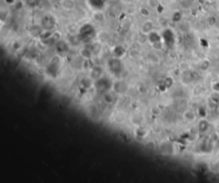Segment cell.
Masks as SVG:
<instances>
[{
	"label": "cell",
	"mask_w": 219,
	"mask_h": 183,
	"mask_svg": "<svg viewBox=\"0 0 219 183\" xmlns=\"http://www.w3.org/2000/svg\"><path fill=\"white\" fill-rule=\"evenodd\" d=\"M217 155H218V157H219V151H218V152H217Z\"/></svg>",
	"instance_id": "ac0fdd59"
},
{
	"label": "cell",
	"mask_w": 219,
	"mask_h": 183,
	"mask_svg": "<svg viewBox=\"0 0 219 183\" xmlns=\"http://www.w3.org/2000/svg\"><path fill=\"white\" fill-rule=\"evenodd\" d=\"M218 115H219V108H218Z\"/></svg>",
	"instance_id": "d6986e66"
},
{
	"label": "cell",
	"mask_w": 219,
	"mask_h": 183,
	"mask_svg": "<svg viewBox=\"0 0 219 183\" xmlns=\"http://www.w3.org/2000/svg\"><path fill=\"white\" fill-rule=\"evenodd\" d=\"M80 54L81 56L85 58L86 60H88V59H91L92 58V56L93 55V51L91 49H88V48H83V49H81V50H80Z\"/></svg>",
	"instance_id": "52a82bcc"
},
{
	"label": "cell",
	"mask_w": 219,
	"mask_h": 183,
	"mask_svg": "<svg viewBox=\"0 0 219 183\" xmlns=\"http://www.w3.org/2000/svg\"><path fill=\"white\" fill-rule=\"evenodd\" d=\"M198 129L199 133H207L208 130L210 129V122L205 118H202L198 124Z\"/></svg>",
	"instance_id": "5b68a950"
},
{
	"label": "cell",
	"mask_w": 219,
	"mask_h": 183,
	"mask_svg": "<svg viewBox=\"0 0 219 183\" xmlns=\"http://www.w3.org/2000/svg\"><path fill=\"white\" fill-rule=\"evenodd\" d=\"M94 87L99 93H105L111 89L113 85L110 78L106 77V76H102L99 79H98L97 81H95Z\"/></svg>",
	"instance_id": "7a4b0ae2"
},
{
	"label": "cell",
	"mask_w": 219,
	"mask_h": 183,
	"mask_svg": "<svg viewBox=\"0 0 219 183\" xmlns=\"http://www.w3.org/2000/svg\"><path fill=\"white\" fill-rule=\"evenodd\" d=\"M181 17H182V15L181 14L180 12H175L173 17H172V20H173V22H178L181 20Z\"/></svg>",
	"instance_id": "9a60e30c"
},
{
	"label": "cell",
	"mask_w": 219,
	"mask_h": 183,
	"mask_svg": "<svg viewBox=\"0 0 219 183\" xmlns=\"http://www.w3.org/2000/svg\"><path fill=\"white\" fill-rule=\"evenodd\" d=\"M60 63H61V61H60L59 56L53 57L51 59V61L50 62V63L47 65V68L45 69V72L47 73V75H49L51 77H55V76H56L58 71H59Z\"/></svg>",
	"instance_id": "3957f363"
},
{
	"label": "cell",
	"mask_w": 219,
	"mask_h": 183,
	"mask_svg": "<svg viewBox=\"0 0 219 183\" xmlns=\"http://www.w3.org/2000/svg\"><path fill=\"white\" fill-rule=\"evenodd\" d=\"M184 117L186 120H187L189 122H193L196 120V113L193 111H187L184 113Z\"/></svg>",
	"instance_id": "9c48e42d"
},
{
	"label": "cell",
	"mask_w": 219,
	"mask_h": 183,
	"mask_svg": "<svg viewBox=\"0 0 219 183\" xmlns=\"http://www.w3.org/2000/svg\"><path fill=\"white\" fill-rule=\"evenodd\" d=\"M114 53H115V56H116L115 57L121 58V57L124 55V49L123 48H122V47H120V46H117V47L115 48Z\"/></svg>",
	"instance_id": "4fadbf2b"
},
{
	"label": "cell",
	"mask_w": 219,
	"mask_h": 183,
	"mask_svg": "<svg viewBox=\"0 0 219 183\" xmlns=\"http://www.w3.org/2000/svg\"><path fill=\"white\" fill-rule=\"evenodd\" d=\"M141 29H142V33L145 34H149L150 33H152L153 29V23L152 21H146L144 22Z\"/></svg>",
	"instance_id": "8992f818"
},
{
	"label": "cell",
	"mask_w": 219,
	"mask_h": 183,
	"mask_svg": "<svg viewBox=\"0 0 219 183\" xmlns=\"http://www.w3.org/2000/svg\"><path fill=\"white\" fill-rule=\"evenodd\" d=\"M108 68L111 74L117 77H120L123 73V64L120 60V58H117V57L111 58V60H109Z\"/></svg>",
	"instance_id": "6da1fadb"
},
{
	"label": "cell",
	"mask_w": 219,
	"mask_h": 183,
	"mask_svg": "<svg viewBox=\"0 0 219 183\" xmlns=\"http://www.w3.org/2000/svg\"><path fill=\"white\" fill-rule=\"evenodd\" d=\"M208 1H210V2H214V1H216V0H208Z\"/></svg>",
	"instance_id": "e0dca14e"
},
{
	"label": "cell",
	"mask_w": 219,
	"mask_h": 183,
	"mask_svg": "<svg viewBox=\"0 0 219 183\" xmlns=\"http://www.w3.org/2000/svg\"><path fill=\"white\" fill-rule=\"evenodd\" d=\"M210 67V62L208 60H205L201 63V65H200V69L202 71H206Z\"/></svg>",
	"instance_id": "5bb4252c"
},
{
	"label": "cell",
	"mask_w": 219,
	"mask_h": 183,
	"mask_svg": "<svg viewBox=\"0 0 219 183\" xmlns=\"http://www.w3.org/2000/svg\"><path fill=\"white\" fill-rule=\"evenodd\" d=\"M92 79L89 78H83L81 81V86L86 90H87L88 88H90L91 86H92Z\"/></svg>",
	"instance_id": "7c38bea8"
},
{
	"label": "cell",
	"mask_w": 219,
	"mask_h": 183,
	"mask_svg": "<svg viewBox=\"0 0 219 183\" xmlns=\"http://www.w3.org/2000/svg\"><path fill=\"white\" fill-rule=\"evenodd\" d=\"M148 38H149V40L152 42V44H157V43H160V37L159 35L157 34V33L155 32H152L148 34Z\"/></svg>",
	"instance_id": "30bf717a"
},
{
	"label": "cell",
	"mask_w": 219,
	"mask_h": 183,
	"mask_svg": "<svg viewBox=\"0 0 219 183\" xmlns=\"http://www.w3.org/2000/svg\"><path fill=\"white\" fill-rule=\"evenodd\" d=\"M140 13H141V16H143V17H147L150 16V11L148 9H146V8H141L140 9Z\"/></svg>",
	"instance_id": "2e32d148"
},
{
	"label": "cell",
	"mask_w": 219,
	"mask_h": 183,
	"mask_svg": "<svg viewBox=\"0 0 219 183\" xmlns=\"http://www.w3.org/2000/svg\"><path fill=\"white\" fill-rule=\"evenodd\" d=\"M103 74H104V68L99 65H96L93 66L90 69V75L89 77L93 80V81H97L98 79H99L100 77L103 76Z\"/></svg>",
	"instance_id": "277c9868"
},
{
	"label": "cell",
	"mask_w": 219,
	"mask_h": 183,
	"mask_svg": "<svg viewBox=\"0 0 219 183\" xmlns=\"http://www.w3.org/2000/svg\"><path fill=\"white\" fill-rule=\"evenodd\" d=\"M75 5V3L74 0H63L62 3V6L67 11H72Z\"/></svg>",
	"instance_id": "ba28073f"
},
{
	"label": "cell",
	"mask_w": 219,
	"mask_h": 183,
	"mask_svg": "<svg viewBox=\"0 0 219 183\" xmlns=\"http://www.w3.org/2000/svg\"><path fill=\"white\" fill-rule=\"evenodd\" d=\"M103 99H104V101L106 104H112L113 102H114V100H115L114 95L111 93H110V91L105 93H103Z\"/></svg>",
	"instance_id": "8fae6325"
}]
</instances>
